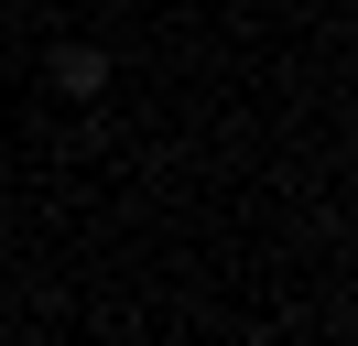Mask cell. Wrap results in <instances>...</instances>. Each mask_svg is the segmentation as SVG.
Segmentation results:
<instances>
[{"mask_svg":"<svg viewBox=\"0 0 358 346\" xmlns=\"http://www.w3.org/2000/svg\"><path fill=\"white\" fill-rule=\"evenodd\" d=\"M55 86H66V98H98V86H109V54H98V43H66V54H55Z\"/></svg>","mask_w":358,"mask_h":346,"instance_id":"cell-1","label":"cell"}]
</instances>
